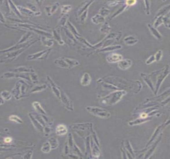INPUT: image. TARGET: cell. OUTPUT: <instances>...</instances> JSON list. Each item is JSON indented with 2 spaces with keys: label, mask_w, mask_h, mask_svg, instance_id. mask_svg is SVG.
<instances>
[{
  "label": "cell",
  "mask_w": 170,
  "mask_h": 159,
  "mask_svg": "<svg viewBox=\"0 0 170 159\" xmlns=\"http://www.w3.org/2000/svg\"><path fill=\"white\" fill-rule=\"evenodd\" d=\"M91 144H90V147H91V154L93 158H98L101 155L100 151L99 150V147L94 142L92 138V140H90Z\"/></svg>",
  "instance_id": "cell-12"
},
{
  "label": "cell",
  "mask_w": 170,
  "mask_h": 159,
  "mask_svg": "<svg viewBox=\"0 0 170 159\" xmlns=\"http://www.w3.org/2000/svg\"><path fill=\"white\" fill-rule=\"evenodd\" d=\"M32 106L34 107V109H36V111H38V113H41L42 115H47V113L45 112V111L43 110V109L41 107V106L40 105L39 102H34L32 104Z\"/></svg>",
  "instance_id": "cell-34"
},
{
  "label": "cell",
  "mask_w": 170,
  "mask_h": 159,
  "mask_svg": "<svg viewBox=\"0 0 170 159\" xmlns=\"http://www.w3.org/2000/svg\"><path fill=\"white\" fill-rule=\"evenodd\" d=\"M50 144L51 149H56L59 146V142L57 139L55 138H51L50 139Z\"/></svg>",
  "instance_id": "cell-41"
},
{
  "label": "cell",
  "mask_w": 170,
  "mask_h": 159,
  "mask_svg": "<svg viewBox=\"0 0 170 159\" xmlns=\"http://www.w3.org/2000/svg\"><path fill=\"white\" fill-rule=\"evenodd\" d=\"M9 3H10V5H11V8L12 9V10H13V11H14V13H16V14H17V15L20 16V17H23V16H21V14H20L19 10L17 9L16 6L14 5V4H13V3H12L11 1H9Z\"/></svg>",
  "instance_id": "cell-51"
},
{
  "label": "cell",
  "mask_w": 170,
  "mask_h": 159,
  "mask_svg": "<svg viewBox=\"0 0 170 159\" xmlns=\"http://www.w3.org/2000/svg\"><path fill=\"white\" fill-rule=\"evenodd\" d=\"M4 103V100L2 98V97H0V105Z\"/></svg>",
  "instance_id": "cell-59"
},
{
  "label": "cell",
  "mask_w": 170,
  "mask_h": 159,
  "mask_svg": "<svg viewBox=\"0 0 170 159\" xmlns=\"http://www.w3.org/2000/svg\"><path fill=\"white\" fill-rule=\"evenodd\" d=\"M54 63L56 64L57 66L61 67L63 68H65V69H68V66L67 64L66 63V62L64 60L63 58H59V59H56L54 61Z\"/></svg>",
  "instance_id": "cell-32"
},
{
  "label": "cell",
  "mask_w": 170,
  "mask_h": 159,
  "mask_svg": "<svg viewBox=\"0 0 170 159\" xmlns=\"http://www.w3.org/2000/svg\"><path fill=\"white\" fill-rule=\"evenodd\" d=\"M124 41L128 45H134L138 42V40L133 35H128L124 38Z\"/></svg>",
  "instance_id": "cell-27"
},
{
  "label": "cell",
  "mask_w": 170,
  "mask_h": 159,
  "mask_svg": "<svg viewBox=\"0 0 170 159\" xmlns=\"http://www.w3.org/2000/svg\"><path fill=\"white\" fill-rule=\"evenodd\" d=\"M148 27L149 30L150 31L151 33H152L153 35L154 36L156 39L159 40H162V35L159 31H158L157 29L155 28L153 25L150 23H148Z\"/></svg>",
  "instance_id": "cell-17"
},
{
  "label": "cell",
  "mask_w": 170,
  "mask_h": 159,
  "mask_svg": "<svg viewBox=\"0 0 170 159\" xmlns=\"http://www.w3.org/2000/svg\"><path fill=\"white\" fill-rule=\"evenodd\" d=\"M170 4H168L167 5L163 6V7H162L159 11H158L155 18H157L160 16H164L168 13H170Z\"/></svg>",
  "instance_id": "cell-21"
},
{
  "label": "cell",
  "mask_w": 170,
  "mask_h": 159,
  "mask_svg": "<svg viewBox=\"0 0 170 159\" xmlns=\"http://www.w3.org/2000/svg\"><path fill=\"white\" fill-rule=\"evenodd\" d=\"M91 134H92V138L94 140V142H95V144L99 147H100V142L99 141L98 138L97 137V135L96 133L95 132V131H94V130H93V129L92 130Z\"/></svg>",
  "instance_id": "cell-45"
},
{
  "label": "cell",
  "mask_w": 170,
  "mask_h": 159,
  "mask_svg": "<svg viewBox=\"0 0 170 159\" xmlns=\"http://www.w3.org/2000/svg\"><path fill=\"white\" fill-rule=\"evenodd\" d=\"M125 1H109L107 2V5L110 7H114L120 4H124Z\"/></svg>",
  "instance_id": "cell-50"
},
{
  "label": "cell",
  "mask_w": 170,
  "mask_h": 159,
  "mask_svg": "<svg viewBox=\"0 0 170 159\" xmlns=\"http://www.w3.org/2000/svg\"><path fill=\"white\" fill-rule=\"evenodd\" d=\"M52 48L47 49L45 50H43V51L39 52L37 53L34 54L33 55H30L27 56V59L28 60H34V59H45L47 57V56H44L47 52H50Z\"/></svg>",
  "instance_id": "cell-7"
},
{
  "label": "cell",
  "mask_w": 170,
  "mask_h": 159,
  "mask_svg": "<svg viewBox=\"0 0 170 159\" xmlns=\"http://www.w3.org/2000/svg\"><path fill=\"white\" fill-rule=\"evenodd\" d=\"M144 5H145L146 14L147 16H149L151 14V1H144Z\"/></svg>",
  "instance_id": "cell-43"
},
{
  "label": "cell",
  "mask_w": 170,
  "mask_h": 159,
  "mask_svg": "<svg viewBox=\"0 0 170 159\" xmlns=\"http://www.w3.org/2000/svg\"><path fill=\"white\" fill-rule=\"evenodd\" d=\"M72 5H62L61 7V14H67L72 10Z\"/></svg>",
  "instance_id": "cell-42"
},
{
  "label": "cell",
  "mask_w": 170,
  "mask_h": 159,
  "mask_svg": "<svg viewBox=\"0 0 170 159\" xmlns=\"http://www.w3.org/2000/svg\"><path fill=\"white\" fill-rule=\"evenodd\" d=\"M155 61V58L154 57V55L150 56V57L148 58V59H147L146 61V64L147 65L151 64L152 63L154 62Z\"/></svg>",
  "instance_id": "cell-53"
},
{
  "label": "cell",
  "mask_w": 170,
  "mask_h": 159,
  "mask_svg": "<svg viewBox=\"0 0 170 159\" xmlns=\"http://www.w3.org/2000/svg\"><path fill=\"white\" fill-rule=\"evenodd\" d=\"M18 10L20 11V13L21 12L22 14L23 15H25L27 16H39V14H41V13L39 12H36V13H34L32 11H31L29 9H25L24 8L20 7V6H18Z\"/></svg>",
  "instance_id": "cell-18"
},
{
  "label": "cell",
  "mask_w": 170,
  "mask_h": 159,
  "mask_svg": "<svg viewBox=\"0 0 170 159\" xmlns=\"http://www.w3.org/2000/svg\"><path fill=\"white\" fill-rule=\"evenodd\" d=\"M63 58L68 65V69H72L80 65V63L78 61L75 59H70V58L66 57H64Z\"/></svg>",
  "instance_id": "cell-26"
},
{
  "label": "cell",
  "mask_w": 170,
  "mask_h": 159,
  "mask_svg": "<svg viewBox=\"0 0 170 159\" xmlns=\"http://www.w3.org/2000/svg\"><path fill=\"white\" fill-rule=\"evenodd\" d=\"M47 79L48 80V82L50 83L52 91L56 95V97L59 99L60 98V87L56 86L49 76H47Z\"/></svg>",
  "instance_id": "cell-20"
},
{
  "label": "cell",
  "mask_w": 170,
  "mask_h": 159,
  "mask_svg": "<svg viewBox=\"0 0 170 159\" xmlns=\"http://www.w3.org/2000/svg\"><path fill=\"white\" fill-rule=\"evenodd\" d=\"M47 88V85L45 84H43L41 85H38L34 87L31 91L30 93H34V92H39L43 91V89H45Z\"/></svg>",
  "instance_id": "cell-38"
},
{
  "label": "cell",
  "mask_w": 170,
  "mask_h": 159,
  "mask_svg": "<svg viewBox=\"0 0 170 159\" xmlns=\"http://www.w3.org/2000/svg\"><path fill=\"white\" fill-rule=\"evenodd\" d=\"M110 13V10L105 7H102L99 11L98 14H100L101 16H103L104 18L107 16Z\"/></svg>",
  "instance_id": "cell-37"
},
{
  "label": "cell",
  "mask_w": 170,
  "mask_h": 159,
  "mask_svg": "<svg viewBox=\"0 0 170 159\" xmlns=\"http://www.w3.org/2000/svg\"><path fill=\"white\" fill-rule=\"evenodd\" d=\"M137 1L135 0H133V1H125V4L126 5H127L128 7L130 6H132V5H135L136 4Z\"/></svg>",
  "instance_id": "cell-54"
},
{
  "label": "cell",
  "mask_w": 170,
  "mask_h": 159,
  "mask_svg": "<svg viewBox=\"0 0 170 159\" xmlns=\"http://www.w3.org/2000/svg\"><path fill=\"white\" fill-rule=\"evenodd\" d=\"M92 82V77L88 73H84L81 78V84L82 86H87L90 85Z\"/></svg>",
  "instance_id": "cell-23"
},
{
  "label": "cell",
  "mask_w": 170,
  "mask_h": 159,
  "mask_svg": "<svg viewBox=\"0 0 170 159\" xmlns=\"http://www.w3.org/2000/svg\"><path fill=\"white\" fill-rule=\"evenodd\" d=\"M85 109L88 113L100 118L108 119L111 117V113L109 111L103 108L89 106L86 107Z\"/></svg>",
  "instance_id": "cell-4"
},
{
  "label": "cell",
  "mask_w": 170,
  "mask_h": 159,
  "mask_svg": "<svg viewBox=\"0 0 170 159\" xmlns=\"http://www.w3.org/2000/svg\"><path fill=\"white\" fill-rule=\"evenodd\" d=\"M106 61L110 63H118L119 61L123 59V56L119 54L113 53L110 54L106 58Z\"/></svg>",
  "instance_id": "cell-10"
},
{
  "label": "cell",
  "mask_w": 170,
  "mask_h": 159,
  "mask_svg": "<svg viewBox=\"0 0 170 159\" xmlns=\"http://www.w3.org/2000/svg\"><path fill=\"white\" fill-rule=\"evenodd\" d=\"M153 117H149L147 118H139L133 120L128 122V125L130 126H134V125H140L141 124H144L145 122L150 121L152 119Z\"/></svg>",
  "instance_id": "cell-14"
},
{
  "label": "cell",
  "mask_w": 170,
  "mask_h": 159,
  "mask_svg": "<svg viewBox=\"0 0 170 159\" xmlns=\"http://www.w3.org/2000/svg\"><path fill=\"white\" fill-rule=\"evenodd\" d=\"M121 146H122V147H121L120 150H121V151L122 152V158H123V159H127V155H126V153L125 149L124 148L123 146L122 143V144H121Z\"/></svg>",
  "instance_id": "cell-56"
},
{
  "label": "cell",
  "mask_w": 170,
  "mask_h": 159,
  "mask_svg": "<svg viewBox=\"0 0 170 159\" xmlns=\"http://www.w3.org/2000/svg\"><path fill=\"white\" fill-rule=\"evenodd\" d=\"M67 132V128L64 124L57 125L56 128V134L59 136L65 135Z\"/></svg>",
  "instance_id": "cell-24"
},
{
  "label": "cell",
  "mask_w": 170,
  "mask_h": 159,
  "mask_svg": "<svg viewBox=\"0 0 170 159\" xmlns=\"http://www.w3.org/2000/svg\"><path fill=\"white\" fill-rule=\"evenodd\" d=\"M68 18L69 15L68 14H63V16H61V19L59 20L57 27H65L68 21Z\"/></svg>",
  "instance_id": "cell-33"
},
{
  "label": "cell",
  "mask_w": 170,
  "mask_h": 159,
  "mask_svg": "<svg viewBox=\"0 0 170 159\" xmlns=\"http://www.w3.org/2000/svg\"><path fill=\"white\" fill-rule=\"evenodd\" d=\"M60 6V3L56 2V3L51 5V6H47L45 8V11L46 12L47 16H51L52 14H53L55 12H56L58 8Z\"/></svg>",
  "instance_id": "cell-19"
},
{
  "label": "cell",
  "mask_w": 170,
  "mask_h": 159,
  "mask_svg": "<svg viewBox=\"0 0 170 159\" xmlns=\"http://www.w3.org/2000/svg\"><path fill=\"white\" fill-rule=\"evenodd\" d=\"M141 76L142 78L143 79L144 82L147 84L149 88L154 93L155 91V88H154V84L153 83L151 79V76L150 74H141Z\"/></svg>",
  "instance_id": "cell-13"
},
{
  "label": "cell",
  "mask_w": 170,
  "mask_h": 159,
  "mask_svg": "<svg viewBox=\"0 0 170 159\" xmlns=\"http://www.w3.org/2000/svg\"><path fill=\"white\" fill-rule=\"evenodd\" d=\"M162 135H163L162 133H161L159 135V136L158 137V138L157 139L155 142L153 143L152 145H151L150 148L149 149V150L148 151H147V153L144 155V159H148L150 157V156H151V155L153 154V153H154V151L155 150V149L157 148V147L158 145L159 144L160 142L161 141V140Z\"/></svg>",
  "instance_id": "cell-9"
},
{
  "label": "cell",
  "mask_w": 170,
  "mask_h": 159,
  "mask_svg": "<svg viewBox=\"0 0 170 159\" xmlns=\"http://www.w3.org/2000/svg\"><path fill=\"white\" fill-rule=\"evenodd\" d=\"M132 61L130 59H122L118 62V67L120 69L126 70L131 67Z\"/></svg>",
  "instance_id": "cell-11"
},
{
  "label": "cell",
  "mask_w": 170,
  "mask_h": 159,
  "mask_svg": "<svg viewBox=\"0 0 170 159\" xmlns=\"http://www.w3.org/2000/svg\"><path fill=\"white\" fill-rule=\"evenodd\" d=\"M163 16H160L157 18H155V20L154 23V25H153L155 28L157 29L158 27H160L162 24H163Z\"/></svg>",
  "instance_id": "cell-40"
},
{
  "label": "cell",
  "mask_w": 170,
  "mask_h": 159,
  "mask_svg": "<svg viewBox=\"0 0 170 159\" xmlns=\"http://www.w3.org/2000/svg\"><path fill=\"white\" fill-rule=\"evenodd\" d=\"M122 143H123L124 148L125 149V151L129 153V154H131L133 158H135V155L134 151L133 150L132 147L131 146L130 142H129V140H126L124 142H122Z\"/></svg>",
  "instance_id": "cell-22"
},
{
  "label": "cell",
  "mask_w": 170,
  "mask_h": 159,
  "mask_svg": "<svg viewBox=\"0 0 170 159\" xmlns=\"http://www.w3.org/2000/svg\"><path fill=\"white\" fill-rule=\"evenodd\" d=\"M122 48L121 45H110L98 50V52H108L120 49Z\"/></svg>",
  "instance_id": "cell-15"
},
{
  "label": "cell",
  "mask_w": 170,
  "mask_h": 159,
  "mask_svg": "<svg viewBox=\"0 0 170 159\" xmlns=\"http://www.w3.org/2000/svg\"><path fill=\"white\" fill-rule=\"evenodd\" d=\"M170 73V67L169 65H166L165 67L161 70L158 71L156 74L157 78H156V82L155 84L154 95L155 96L157 95L159 91L160 88L161 86L162 83L164 81L166 78L169 75Z\"/></svg>",
  "instance_id": "cell-3"
},
{
  "label": "cell",
  "mask_w": 170,
  "mask_h": 159,
  "mask_svg": "<svg viewBox=\"0 0 170 159\" xmlns=\"http://www.w3.org/2000/svg\"><path fill=\"white\" fill-rule=\"evenodd\" d=\"M9 119L11 121H13L15 122L16 123L18 124H22L23 121L20 117H19L18 116L15 115H11V116L9 117Z\"/></svg>",
  "instance_id": "cell-47"
},
{
  "label": "cell",
  "mask_w": 170,
  "mask_h": 159,
  "mask_svg": "<svg viewBox=\"0 0 170 159\" xmlns=\"http://www.w3.org/2000/svg\"><path fill=\"white\" fill-rule=\"evenodd\" d=\"M127 92L124 90H118L109 93L101 98V104L105 106H113L121 100L122 98L126 95Z\"/></svg>",
  "instance_id": "cell-2"
},
{
  "label": "cell",
  "mask_w": 170,
  "mask_h": 159,
  "mask_svg": "<svg viewBox=\"0 0 170 159\" xmlns=\"http://www.w3.org/2000/svg\"><path fill=\"white\" fill-rule=\"evenodd\" d=\"M31 35V33H30V32L28 33L25 34V35L23 36V37L22 38V39L21 40L18 42V44H20V43H23V42L26 41L28 39V38H29V37Z\"/></svg>",
  "instance_id": "cell-52"
},
{
  "label": "cell",
  "mask_w": 170,
  "mask_h": 159,
  "mask_svg": "<svg viewBox=\"0 0 170 159\" xmlns=\"http://www.w3.org/2000/svg\"><path fill=\"white\" fill-rule=\"evenodd\" d=\"M163 56V51L161 50H159L157 52H156L155 54L154 55V57L155 58V61L157 62H159V61L161 60Z\"/></svg>",
  "instance_id": "cell-49"
},
{
  "label": "cell",
  "mask_w": 170,
  "mask_h": 159,
  "mask_svg": "<svg viewBox=\"0 0 170 159\" xmlns=\"http://www.w3.org/2000/svg\"><path fill=\"white\" fill-rule=\"evenodd\" d=\"M94 1H87L83 2L79 7L78 8L77 11H76V16L78 18L79 16H81L83 12H84L86 10H88V8L89 7L90 5H91L93 3H94Z\"/></svg>",
  "instance_id": "cell-8"
},
{
  "label": "cell",
  "mask_w": 170,
  "mask_h": 159,
  "mask_svg": "<svg viewBox=\"0 0 170 159\" xmlns=\"http://www.w3.org/2000/svg\"><path fill=\"white\" fill-rule=\"evenodd\" d=\"M111 29V27L108 22H105L103 23V25L101 26L99 31L102 33L104 34H109V32Z\"/></svg>",
  "instance_id": "cell-30"
},
{
  "label": "cell",
  "mask_w": 170,
  "mask_h": 159,
  "mask_svg": "<svg viewBox=\"0 0 170 159\" xmlns=\"http://www.w3.org/2000/svg\"><path fill=\"white\" fill-rule=\"evenodd\" d=\"M1 96H2V98L7 100H10L12 97V95L11 93H9V91H2L1 93Z\"/></svg>",
  "instance_id": "cell-46"
},
{
  "label": "cell",
  "mask_w": 170,
  "mask_h": 159,
  "mask_svg": "<svg viewBox=\"0 0 170 159\" xmlns=\"http://www.w3.org/2000/svg\"><path fill=\"white\" fill-rule=\"evenodd\" d=\"M170 13H168L165 16H163V24L164 25L165 27L167 29H170Z\"/></svg>",
  "instance_id": "cell-36"
},
{
  "label": "cell",
  "mask_w": 170,
  "mask_h": 159,
  "mask_svg": "<svg viewBox=\"0 0 170 159\" xmlns=\"http://www.w3.org/2000/svg\"><path fill=\"white\" fill-rule=\"evenodd\" d=\"M14 73H23V72H32L34 73V70L32 67L26 66H22L18 67L16 69L12 70Z\"/></svg>",
  "instance_id": "cell-28"
},
{
  "label": "cell",
  "mask_w": 170,
  "mask_h": 159,
  "mask_svg": "<svg viewBox=\"0 0 170 159\" xmlns=\"http://www.w3.org/2000/svg\"><path fill=\"white\" fill-rule=\"evenodd\" d=\"M169 124H170V119H168L164 124H160L156 128L155 130L153 133V134L151 136L150 139L149 140V141L148 142L147 144L145 146V149L147 148L153 143L154 140H155L156 138H157L159 136V135H160V133H161V131H162L165 128V127H166L168 125H169Z\"/></svg>",
  "instance_id": "cell-5"
},
{
  "label": "cell",
  "mask_w": 170,
  "mask_h": 159,
  "mask_svg": "<svg viewBox=\"0 0 170 159\" xmlns=\"http://www.w3.org/2000/svg\"><path fill=\"white\" fill-rule=\"evenodd\" d=\"M100 80L112 85L120 90H124L129 93H138L142 88L141 83L139 81H131L114 76L105 77Z\"/></svg>",
  "instance_id": "cell-1"
},
{
  "label": "cell",
  "mask_w": 170,
  "mask_h": 159,
  "mask_svg": "<svg viewBox=\"0 0 170 159\" xmlns=\"http://www.w3.org/2000/svg\"><path fill=\"white\" fill-rule=\"evenodd\" d=\"M53 37L54 39L57 41L60 45L64 44V41L62 40L61 35V29L60 27H57L56 28L53 30Z\"/></svg>",
  "instance_id": "cell-16"
},
{
  "label": "cell",
  "mask_w": 170,
  "mask_h": 159,
  "mask_svg": "<svg viewBox=\"0 0 170 159\" xmlns=\"http://www.w3.org/2000/svg\"><path fill=\"white\" fill-rule=\"evenodd\" d=\"M4 141L6 143H11V142L12 141V139L10 137L6 138L4 140Z\"/></svg>",
  "instance_id": "cell-57"
},
{
  "label": "cell",
  "mask_w": 170,
  "mask_h": 159,
  "mask_svg": "<svg viewBox=\"0 0 170 159\" xmlns=\"http://www.w3.org/2000/svg\"><path fill=\"white\" fill-rule=\"evenodd\" d=\"M92 21L95 25H99L104 23L105 22V18L101 16L100 14H97L92 17Z\"/></svg>",
  "instance_id": "cell-25"
},
{
  "label": "cell",
  "mask_w": 170,
  "mask_h": 159,
  "mask_svg": "<svg viewBox=\"0 0 170 159\" xmlns=\"http://www.w3.org/2000/svg\"><path fill=\"white\" fill-rule=\"evenodd\" d=\"M63 105L68 111H73L74 109V104L71 100L68 98L65 91L60 88V98Z\"/></svg>",
  "instance_id": "cell-6"
},
{
  "label": "cell",
  "mask_w": 170,
  "mask_h": 159,
  "mask_svg": "<svg viewBox=\"0 0 170 159\" xmlns=\"http://www.w3.org/2000/svg\"><path fill=\"white\" fill-rule=\"evenodd\" d=\"M88 13V10H86L81 14L80 16H79L78 20H79L80 23L81 25H83L86 22V19L87 18Z\"/></svg>",
  "instance_id": "cell-39"
},
{
  "label": "cell",
  "mask_w": 170,
  "mask_h": 159,
  "mask_svg": "<svg viewBox=\"0 0 170 159\" xmlns=\"http://www.w3.org/2000/svg\"><path fill=\"white\" fill-rule=\"evenodd\" d=\"M0 21L3 23H5V20L3 16V14L0 12Z\"/></svg>",
  "instance_id": "cell-58"
},
{
  "label": "cell",
  "mask_w": 170,
  "mask_h": 159,
  "mask_svg": "<svg viewBox=\"0 0 170 159\" xmlns=\"http://www.w3.org/2000/svg\"><path fill=\"white\" fill-rule=\"evenodd\" d=\"M30 75L32 77L31 79L32 80V83H34V84L38 83V81H39L38 75L34 73L31 74Z\"/></svg>",
  "instance_id": "cell-55"
},
{
  "label": "cell",
  "mask_w": 170,
  "mask_h": 159,
  "mask_svg": "<svg viewBox=\"0 0 170 159\" xmlns=\"http://www.w3.org/2000/svg\"><path fill=\"white\" fill-rule=\"evenodd\" d=\"M64 31H65V33L66 34V35L67 36L69 40H70L72 42H74V43H77V40H76L75 37L74 36V35L72 34V33L70 32L68 29H67L66 27L64 28Z\"/></svg>",
  "instance_id": "cell-35"
},
{
  "label": "cell",
  "mask_w": 170,
  "mask_h": 159,
  "mask_svg": "<svg viewBox=\"0 0 170 159\" xmlns=\"http://www.w3.org/2000/svg\"><path fill=\"white\" fill-rule=\"evenodd\" d=\"M41 40H42V42H43V44L45 45V46H52L53 44H54V42H53L52 40H50L48 38H45L43 36L41 38Z\"/></svg>",
  "instance_id": "cell-44"
},
{
  "label": "cell",
  "mask_w": 170,
  "mask_h": 159,
  "mask_svg": "<svg viewBox=\"0 0 170 159\" xmlns=\"http://www.w3.org/2000/svg\"><path fill=\"white\" fill-rule=\"evenodd\" d=\"M67 25L68 27V30L70 31L72 34L74 35L75 38L81 35V34H79V33L77 31V29H76L75 27L68 20L67 22Z\"/></svg>",
  "instance_id": "cell-31"
},
{
  "label": "cell",
  "mask_w": 170,
  "mask_h": 159,
  "mask_svg": "<svg viewBox=\"0 0 170 159\" xmlns=\"http://www.w3.org/2000/svg\"><path fill=\"white\" fill-rule=\"evenodd\" d=\"M128 8L129 7H128L127 5H126L125 4V3H124V4H123V5H121V7H120L119 8L117 11H115V13L111 16V17L110 18V20H112L114 18H116L117 16H118V15H119V14H121V13H123L124 11H125L126 10L128 9Z\"/></svg>",
  "instance_id": "cell-29"
},
{
  "label": "cell",
  "mask_w": 170,
  "mask_h": 159,
  "mask_svg": "<svg viewBox=\"0 0 170 159\" xmlns=\"http://www.w3.org/2000/svg\"><path fill=\"white\" fill-rule=\"evenodd\" d=\"M50 149H51V147H50V144L48 142H47L46 143H45V144L42 147L41 151L45 153H48L50 152Z\"/></svg>",
  "instance_id": "cell-48"
}]
</instances>
